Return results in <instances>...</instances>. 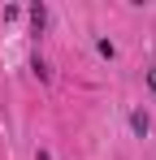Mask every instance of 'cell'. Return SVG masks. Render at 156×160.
<instances>
[{
	"mask_svg": "<svg viewBox=\"0 0 156 160\" xmlns=\"http://www.w3.org/2000/svg\"><path fill=\"white\" fill-rule=\"evenodd\" d=\"M30 26H35V35H44V26H48V9L44 4H30Z\"/></svg>",
	"mask_w": 156,
	"mask_h": 160,
	"instance_id": "cell-1",
	"label": "cell"
},
{
	"mask_svg": "<svg viewBox=\"0 0 156 160\" xmlns=\"http://www.w3.org/2000/svg\"><path fill=\"white\" fill-rule=\"evenodd\" d=\"M148 126H152V121H148V112H130V130L139 134V138L148 134Z\"/></svg>",
	"mask_w": 156,
	"mask_h": 160,
	"instance_id": "cell-2",
	"label": "cell"
},
{
	"mask_svg": "<svg viewBox=\"0 0 156 160\" xmlns=\"http://www.w3.org/2000/svg\"><path fill=\"white\" fill-rule=\"evenodd\" d=\"M148 87H152V95H156V65L148 69Z\"/></svg>",
	"mask_w": 156,
	"mask_h": 160,
	"instance_id": "cell-3",
	"label": "cell"
}]
</instances>
